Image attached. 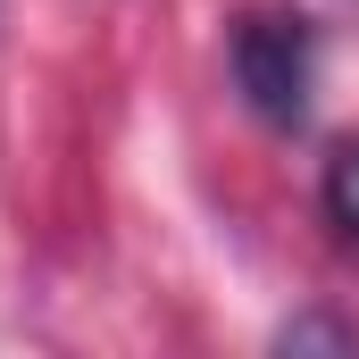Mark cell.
<instances>
[{
  "label": "cell",
  "mask_w": 359,
  "mask_h": 359,
  "mask_svg": "<svg viewBox=\"0 0 359 359\" xmlns=\"http://www.w3.org/2000/svg\"><path fill=\"white\" fill-rule=\"evenodd\" d=\"M318 209H326V226H334L343 243H359V142H334V151H326Z\"/></svg>",
  "instance_id": "7a4b0ae2"
},
{
  "label": "cell",
  "mask_w": 359,
  "mask_h": 359,
  "mask_svg": "<svg viewBox=\"0 0 359 359\" xmlns=\"http://www.w3.org/2000/svg\"><path fill=\"white\" fill-rule=\"evenodd\" d=\"M226 59H234V92H243V109H251L259 126L292 134V126L309 117L318 34H309V17H301V8H243V17H234Z\"/></svg>",
  "instance_id": "6da1fadb"
},
{
  "label": "cell",
  "mask_w": 359,
  "mask_h": 359,
  "mask_svg": "<svg viewBox=\"0 0 359 359\" xmlns=\"http://www.w3.org/2000/svg\"><path fill=\"white\" fill-rule=\"evenodd\" d=\"M276 351H292V359H309V351H359V326L334 318V309H301V318L276 326Z\"/></svg>",
  "instance_id": "3957f363"
}]
</instances>
